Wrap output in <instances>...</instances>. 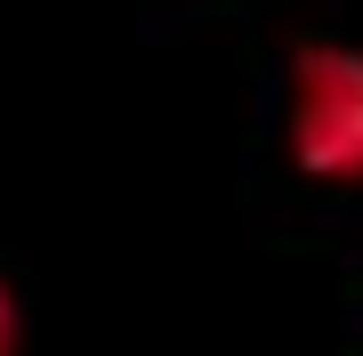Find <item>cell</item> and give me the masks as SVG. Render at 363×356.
Returning <instances> with one entry per match:
<instances>
[{
    "label": "cell",
    "instance_id": "cell-1",
    "mask_svg": "<svg viewBox=\"0 0 363 356\" xmlns=\"http://www.w3.org/2000/svg\"><path fill=\"white\" fill-rule=\"evenodd\" d=\"M291 154L307 178L363 186V49H315L291 57Z\"/></svg>",
    "mask_w": 363,
    "mask_h": 356
},
{
    "label": "cell",
    "instance_id": "cell-2",
    "mask_svg": "<svg viewBox=\"0 0 363 356\" xmlns=\"http://www.w3.org/2000/svg\"><path fill=\"white\" fill-rule=\"evenodd\" d=\"M9 332H16V316H9V291H0V340H9Z\"/></svg>",
    "mask_w": 363,
    "mask_h": 356
}]
</instances>
